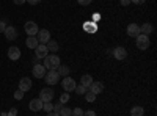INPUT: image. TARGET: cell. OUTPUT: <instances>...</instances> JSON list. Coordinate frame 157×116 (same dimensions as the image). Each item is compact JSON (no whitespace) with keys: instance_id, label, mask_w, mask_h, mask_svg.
I'll list each match as a JSON object with an SVG mask.
<instances>
[{"instance_id":"9a60e30c","label":"cell","mask_w":157,"mask_h":116,"mask_svg":"<svg viewBox=\"0 0 157 116\" xmlns=\"http://www.w3.org/2000/svg\"><path fill=\"white\" fill-rule=\"evenodd\" d=\"M126 32H127V35H129L130 38H137V36L140 35V25H138V24H129Z\"/></svg>"},{"instance_id":"4fadbf2b","label":"cell","mask_w":157,"mask_h":116,"mask_svg":"<svg viewBox=\"0 0 157 116\" xmlns=\"http://www.w3.org/2000/svg\"><path fill=\"white\" fill-rule=\"evenodd\" d=\"M36 38H38V43L47 44L50 41V33H49V30H39L38 35H36Z\"/></svg>"},{"instance_id":"ba28073f","label":"cell","mask_w":157,"mask_h":116,"mask_svg":"<svg viewBox=\"0 0 157 116\" xmlns=\"http://www.w3.org/2000/svg\"><path fill=\"white\" fill-rule=\"evenodd\" d=\"M98 22H94V21H86L85 24H83V30H85V33H88V35H94V33H98Z\"/></svg>"},{"instance_id":"2e32d148","label":"cell","mask_w":157,"mask_h":116,"mask_svg":"<svg viewBox=\"0 0 157 116\" xmlns=\"http://www.w3.org/2000/svg\"><path fill=\"white\" fill-rule=\"evenodd\" d=\"M88 89H90L91 93H94V94L98 96V94H101V93L104 91V83H102V82H93V83L90 85Z\"/></svg>"},{"instance_id":"f35d334b","label":"cell","mask_w":157,"mask_h":116,"mask_svg":"<svg viewBox=\"0 0 157 116\" xmlns=\"http://www.w3.org/2000/svg\"><path fill=\"white\" fill-rule=\"evenodd\" d=\"M120 3H121L123 6H129V5H130V0H120Z\"/></svg>"},{"instance_id":"4dcf8cb0","label":"cell","mask_w":157,"mask_h":116,"mask_svg":"<svg viewBox=\"0 0 157 116\" xmlns=\"http://www.w3.org/2000/svg\"><path fill=\"white\" fill-rule=\"evenodd\" d=\"M61 108H63V104H60V102L54 105V111H55V113H58V114H60V110H61Z\"/></svg>"},{"instance_id":"f1b7e54d","label":"cell","mask_w":157,"mask_h":116,"mask_svg":"<svg viewBox=\"0 0 157 116\" xmlns=\"http://www.w3.org/2000/svg\"><path fill=\"white\" fill-rule=\"evenodd\" d=\"M71 116H83V110L82 108H74Z\"/></svg>"},{"instance_id":"60d3db41","label":"cell","mask_w":157,"mask_h":116,"mask_svg":"<svg viewBox=\"0 0 157 116\" xmlns=\"http://www.w3.org/2000/svg\"><path fill=\"white\" fill-rule=\"evenodd\" d=\"M47 116H60V114L55 113V111H50V113H47Z\"/></svg>"},{"instance_id":"5bb4252c","label":"cell","mask_w":157,"mask_h":116,"mask_svg":"<svg viewBox=\"0 0 157 116\" xmlns=\"http://www.w3.org/2000/svg\"><path fill=\"white\" fill-rule=\"evenodd\" d=\"M8 58H10L11 61H17V60L21 58V50H19V47H16V46L10 47V49H8Z\"/></svg>"},{"instance_id":"5b68a950","label":"cell","mask_w":157,"mask_h":116,"mask_svg":"<svg viewBox=\"0 0 157 116\" xmlns=\"http://www.w3.org/2000/svg\"><path fill=\"white\" fill-rule=\"evenodd\" d=\"M113 58L118 60V61H124V60L127 58V50H126V47H123V46L115 47V49H113Z\"/></svg>"},{"instance_id":"74e56055","label":"cell","mask_w":157,"mask_h":116,"mask_svg":"<svg viewBox=\"0 0 157 116\" xmlns=\"http://www.w3.org/2000/svg\"><path fill=\"white\" fill-rule=\"evenodd\" d=\"M146 0H130V3H135V5H143Z\"/></svg>"},{"instance_id":"3957f363","label":"cell","mask_w":157,"mask_h":116,"mask_svg":"<svg viewBox=\"0 0 157 116\" xmlns=\"http://www.w3.org/2000/svg\"><path fill=\"white\" fill-rule=\"evenodd\" d=\"M135 39H137V47H138L140 50H146V49L149 47V36H148V35L140 33Z\"/></svg>"},{"instance_id":"d6a6232c","label":"cell","mask_w":157,"mask_h":116,"mask_svg":"<svg viewBox=\"0 0 157 116\" xmlns=\"http://www.w3.org/2000/svg\"><path fill=\"white\" fill-rule=\"evenodd\" d=\"M78 3H80L82 6H86V5H90L91 2H93V0H77Z\"/></svg>"},{"instance_id":"9c48e42d","label":"cell","mask_w":157,"mask_h":116,"mask_svg":"<svg viewBox=\"0 0 157 116\" xmlns=\"http://www.w3.org/2000/svg\"><path fill=\"white\" fill-rule=\"evenodd\" d=\"M35 55H36V58H39V60L46 58V57L49 55L47 46H46V44H38V46H36V49H35Z\"/></svg>"},{"instance_id":"836d02e7","label":"cell","mask_w":157,"mask_h":116,"mask_svg":"<svg viewBox=\"0 0 157 116\" xmlns=\"http://www.w3.org/2000/svg\"><path fill=\"white\" fill-rule=\"evenodd\" d=\"M83 116H98V114L93 110H88V111H83Z\"/></svg>"},{"instance_id":"d590c367","label":"cell","mask_w":157,"mask_h":116,"mask_svg":"<svg viewBox=\"0 0 157 116\" xmlns=\"http://www.w3.org/2000/svg\"><path fill=\"white\" fill-rule=\"evenodd\" d=\"M99 19H101V14H99V13H94L93 17H91V21H94V22H99Z\"/></svg>"},{"instance_id":"6da1fadb","label":"cell","mask_w":157,"mask_h":116,"mask_svg":"<svg viewBox=\"0 0 157 116\" xmlns=\"http://www.w3.org/2000/svg\"><path fill=\"white\" fill-rule=\"evenodd\" d=\"M43 60H44V64H43V66H44L46 69H49V71H57V68L60 66V57L55 55V54L47 55V57L43 58Z\"/></svg>"},{"instance_id":"d4e9b609","label":"cell","mask_w":157,"mask_h":116,"mask_svg":"<svg viewBox=\"0 0 157 116\" xmlns=\"http://www.w3.org/2000/svg\"><path fill=\"white\" fill-rule=\"evenodd\" d=\"M72 114V108H68V107H64L60 110V116H71Z\"/></svg>"},{"instance_id":"8fae6325","label":"cell","mask_w":157,"mask_h":116,"mask_svg":"<svg viewBox=\"0 0 157 116\" xmlns=\"http://www.w3.org/2000/svg\"><path fill=\"white\" fill-rule=\"evenodd\" d=\"M5 38L8 41H14L16 38H17V30L13 27V25H6V28H5Z\"/></svg>"},{"instance_id":"8d00e7d4","label":"cell","mask_w":157,"mask_h":116,"mask_svg":"<svg viewBox=\"0 0 157 116\" xmlns=\"http://www.w3.org/2000/svg\"><path fill=\"white\" fill-rule=\"evenodd\" d=\"M27 3H30V5H38V3H41L43 0H25Z\"/></svg>"},{"instance_id":"277c9868","label":"cell","mask_w":157,"mask_h":116,"mask_svg":"<svg viewBox=\"0 0 157 116\" xmlns=\"http://www.w3.org/2000/svg\"><path fill=\"white\" fill-rule=\"evenodd\" d=\"M75 80L72 79V77H64V79H63V82H61V86H63V89H64V91H66V93H71V91H74V89H75Z\"/></svg>"},{"instance_id":"1f68e13d","label":"cell","mask_w":157,"mask_h":116,"mask_svg":"<svg viewBox=\"0 0 157 116\" xmlns=\"http://www.w3.org/2000/svg\"><path fill=\"white\" fill-rule=\"evenodd\" d=\"M6 116H17V108H11V110L6 113Z\"/></svg>"},{"instance_id":"7c38bea8","label":"cell","mask_w":157,"mask_h":116,"mask_svg":"<svg viewBox=\"0 0 157 116\" xmlns=\"http://www.w3.org/2000/svg\"><path fill=\"white\" fill-rule=\"evenodd\" d=\"M32 72H33V75L36 77V79H44V75H46L47 71H46V68L43 66V64L38 63V64H35V66H33V71Z\"/></svg>"},{"instance_id":"30bf717a","label":"cell","mask_w":157,"mask_h":116,"mask_svg":"<svg viewBox=\"0 0 157 116\" xmlns=\"http://www.w3.org/2000/svg\"><path fill=\"white\" fill-rule=\"evenodd\" d=\"M19 89L22 93H27L32 89V79L30 77H22L21 82H19Z\"/></svg>"},{"instance_id":"f546056e","label":"cell","mask_w":157,"mask_h":116,"mask_svg":"<svg viewBox=\"0 0 157 116\" xmlns=\"http://www.w3.org/2000/svg\"><path fill=\"white\" fill-rule=\"evenodd\" d=\"M22 97H24V93L21 91V89H17V91L14 93V99H16V100H21Z\"/></svg>"},{"instance_id":"44dd1931","label":"cell","mask_w":157,"mask_h":116,"mask_svg":"<svg viewBox=\"0 0 157 116\" xmlns=\"http://www.w3.org/2000/svg\"><path fill=\"white\" fill-rule=\"evenodd\" d=\"M57 72H58V75H61V77H68L69 72H71V69L66 66V64H60V66L57 68Z\"/></svg>"},{"instance_id":"603a6c76","label":"cell","mask_w":157,"mask_h":116,"mask_svg":"<svg viewBox=\"0 0 157 116\" xmlns=\"http://www.w3.org/2000/svg\"><path fill=\"white\" fill-rule=\"evenodd\" d=\"M143 114H145V108L140 105H135L130 108V116H143Z\"/></svg>"},{"instance_id":"e0dca14e","label":"cell","mask_w":157,"mask_h":116,"mask_svg":"<svg viewBox=\"0 0 157 116\" xmlns=\"http://www.w3.org/2000/svg\"><path fill=\"white\" fill-rule=\"evenodd\" d=\"M29 108L32 110V111H39V110H43V102H41V99H32L30 100V104H29Z\"/></svg>"},{"instance_id":"e575fe53","label":"cell","mask_w":157,"mask_h":116,"mask_svg":"<svg viewBox=\"0 0 157 116\" xmlns=\"http://www.w3.org/2000/svg\"><path fill=\"white\" fill-rule=\"evenodd\" d=\"M5 28H6L5 21H0V33H3V32H5Z\"/></svg>"},{"instance_id":"83f0119b","label":"cell","mask_w":157,"mask_h":116,"mask_svg":"<svg viewBox=\"0 0 157 116\" xmlns=\"http://www.w3.org/2000/svg\"><path fill=\"white\" fill-rule=\"evenodd\" d=\"M74 91H75L77 94H85V93H86V88L82 86V85H75V89H74Z\"/></svg>"},{"instance_id":"52a82bcc","label":"cell","mask_w":157,"mask_h":116,"mask_svg":"<svg viewBox=\"0 0 157 116\" xmlns=\"http://www.w3.org/2000/svg\"><path fill=\"white\" fill-rule=\"evenodd\" d=\"M24 30H25V33H27L29 36H36V35H38V32H39L38 25H36L33 21L25 22V25H24Z\"/></svg>"},{"instance_id":"cb8c5ba5","label":"cell","mask_w":157,"mask_h":116,"mask_svg":"<svg viewBox=\"0 0 157 116\" xmlns=\"http://www.w3.org/2000/svg\"><path fill=\"white\" fill-rule=\"evenodd\" d=\"M85 100H86V102H94V100H96V94L91 93L90 89H86V93H85Z\"/></svg>"},{"instance_id":"ab89813d","label":"cell","mask_w":157,"mask_h":116,"mask_svg":"<svg viewBox=\"0 0 157 116\" xmlns=\"http://www.w3.org/2000/svg\"><path fill=\"white\" fill-rule=\"evenodd\" d=\"M13 2H14L16 5H24V3H25V0H13Z\"/></svg>"},{"instance_id":"ac0fdd59","label":"cell","mask_w":157,"mask_h":116,"mask_svg":"<svg viewBox=\"0 0 157 116\" xmlns=\"http://www.w3.org/2000/svg\"><path fill=\"white\" fill-rule=\"evenodd\" d=\"M154 32V27H152V24H149V22H145L143 25H140V33H143V35H151Z\"/></svg>"},{"instance_id":"4316f807","label":"cell","mask_w":157,"mask_h":116,"mask_svg":"<svg viewBox=\"0 0 157 116\" xmlns=\"http://www.w3.org/2000/svg\"><path fill=\"white\" fill-rule=\"evenodd\" d=\"M43 110L46 113H50L52 110H54V104H52V102H46V104H43Z\"/></svg>"},{"instance_id":"7402d4cb","label":"cell","mask_w":157,"mask_h":116,"mask_svg":"<svg viewBox=\"0 0 157 116\" xmlns=\"http://www.w3.org/2000/svg\"><path fill=\"white\" fill-rule=\"evenodd\" d=\"M46 46H47V50H49V52H52V54H57L58 49H60V47H58V43L54 41V39H50Z\"/></svg>"},{"instance_id":"8992f818","label":"cell","mask_w":157,"mask_h":116,"mask_svg":"<svg viewBox=\"0 0 157 116\" xmlns=\"http://www.w3.org/2000/svg\"><path fill=\"white\" fill-rule=\"evenodd\" d=\"M44 79H46V83H49V85H57L60 82V75L57 71H47Z\"/></svg>"},{"instance_id":"484cf974","label":"cell","mask_w":157,"mask_h":116,"mask_svg":"<svg viewBox=\"0 0 157 116\" xmlns=\"http://www.w3.org/2000/svg\"><path fill=\"white\" fill-rule=\"evenodd\" d=\"M58 102H60V104H63V105L66 104V102H69V93L64 91V93L60 96V100H58Z\"/></svg>"},{"instance_id":"7a4b0ae2","label":"cell","mask_w":157,"mask_h":116,"mask_svg":"<svg viewBox=\"0 0 157 116\" xmlns=\"http://www.w3.org/2000/svg\"><path fill=\"white\" fill-rule=\"evenodd\" d=\"M55 93L52 88H43L41 91H39V99H41L43 104H46V102H52V99H54Z\"/></svg>"},{"instance_id":"d6986e66","label":"cell","mask_w":157,"mask_h":116,"mask_svg":"<svg viewBox=\"0 0 157 116\" xmlns=\"http://www.w3.org/2000/svg\"><path fill=\"white\" fill-rule=\"evenodd\" d=\"M93 82H94V80H93V77H91L90 74H85V75H82V79H80V85H82V86H85L86 89L90 88V85L93 83Z\"/></svg>"},{"instance_id":"ffe728a7","label":"cell","mask_w":157,"mask_h":116,"mask_svg":"<svg viewBox=\"0 0 157 116\" xmlns=\"http://www.w3.org/2000/svg\"><path fill=\"white\" fill-rule=\"evenodd\" d=\"M25 44H27L29 49H36V46H38L39 43H38V38H36V36H29L27 39H25Z\"/></svg>"}]
</instances>
